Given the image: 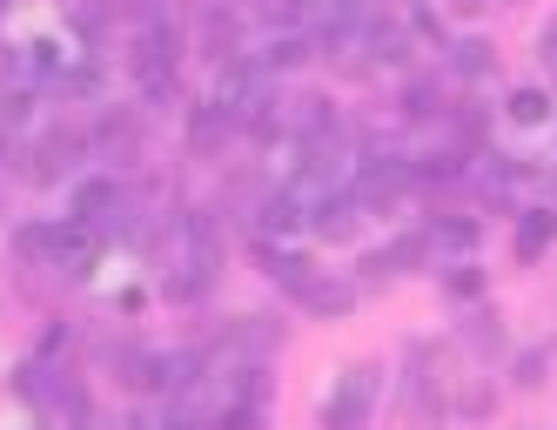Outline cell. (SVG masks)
Returning <instances> with one entry per match:
<instances>
[{"mask_svg":"<svg viewBox=\"0 0 557 430\" xmlns=\"http://www.w3.org/2000/svg\"><path fill=\"white\" fill-rule=\"evenodd\" d=\"M215 430H262V410L243 397V404H228V410H222V423H215Z\"/></svg>","mask_w":557,"mask_h":430,"instance_id":"obj_10","label":"cell"},{"mask_svg":"<svg viewBox=\"0 0 557 430\" xmlns=\"http://www.w3.org/2000/svg\"><path fill=\"white\" fill-rule=\"evenodd\" d=\"M302 222H309V209L296 202V195H269V202L256 209V222H249V229H256V243H275V236H296Z\"/></svg>","mask_w":557,"mask_h":430,"instance_id":"obj_1","label":"cell"},{"mask_svg":"<svg viewBox=\"0 0 557 430\" xmlns=\"http://www.w3.org/2000/svg\"><path fill=\"white\" fill-rule=\"evenodd\" d=\"M309 309H323V317H336V309H349L356 303V290H343V283H309V296H302Z\"/></svg>","mask_w":557,"mask_h":430,"instance_id":"obj_7","label":"cell"},{"mask_svg":"<svg viewBox=\"0 0 557 430\" xmlns=\"http://www.w3.org/2000/svg\"><path fill=\"white\" fill-rule=\"evenodd\" d=\"M363 410H370V377H363V370H349V377L336 383V397H330V430L363 423Z\"/></svg>","mask_w":557,"mask_h":430,"instance_id":"obj_2","label":"cell"},{"mask_svg":"<svg viewBox=\"0 0 557 430\" xmlns=\"http://www.w3.org/2000/svg\"><path fill=\"white\" fill-rule=\"evenodd\" d=\"M550 236H557V216H550V209H531V216H524V229H517V249H524V256H537Z\"/></svg>","mask_w":557,"mask_h":430,"instance_id":"obj_5","label":"cell"},{"mask_svg":"<svg viewBox=\"0 0 557 430\" xmlns=\"http://www.w3.org/2000/svg\"><path fill=\"white\" fill-rule=\"evenodd\" d=\"M436 236L457 243V249H470V243H476V222H436Z\"/></svg>","mask_w":557,"mask_h":430,"instance_id":"obj_11","label":"cell"},{"mask_svg":"<svg viewBox=\"0 0 557 430\" xmlns=\"http://www.w3.org/2000/svg\"><path fill=\"white\" fill-rule=\"evenodd\" d=\"M309 54H315L309 34H275V41L262 48V61H256V67H262V74H269V67H296V61H309Z\"/></svg>","mask_w":557,"mask_h":430,"instance_id":"obj_4","label":"cell"},{"mask_svg":"<svg viewBox=\"0 0 557 430\" xmlns=\"http://www.w3.org/2000/svg\"><path fill=\"white\" fill-rule=\"evenodd\" d=\"M256 14H262V21H283V27H289V21H309V0H256Z\"/></svg>","mask_w":557,"mask_h":430,"instance_id":"obj_9","label":"cell"},{"mask_svg":"<svg viewBox=\"0 0 557 430\" xmlns=\"http://www.w3.org/2000/svg\"><path fill=\"white\" fill-rule=\"evenodd\" d=\"M396 108H404V122H436V88L417 82V88H404V101H396Z\"/></svg>","mask_w":557,"mask_h":430,"instance_id":"obj_6","label":"cell"},{"mask_svg":"<svg viewBox=\"0 0 557 430\" xmlns=\"http://www.w3.org/2000/svg\"><path fill=\"white\" fill-rule=\"evenodd\" d=\"M450 67L476 82V74H491V48L484 41H463V48H450Z\"/></svg>","mask_w":557,"mask_h":430,"instance_id":"obj_8","label":"cell"},{"mask_svg":"<svg viewBox=\"0 0 557 430\" xmlns=\"http://www.w3.org/2000/svg\"><path fill=\"white\" fill-rule=\"evenodd\" d=\"M228 128H235V122H228V108H222V101H202V108L188 114V142H195V148H222Z\"/></svg>","mask_w":557,"mask_h":430,"instance_id":"obj_3","label":"cell"}]
</instances>
